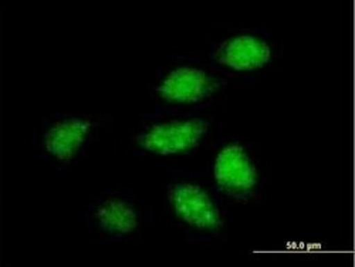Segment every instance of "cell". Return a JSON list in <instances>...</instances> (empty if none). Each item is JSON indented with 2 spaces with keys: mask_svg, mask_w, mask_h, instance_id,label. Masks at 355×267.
I'll return each mask as SVG.
<instances>
[{
  "mask_svg": "<svg viewBox=\"0 0 355 267\" xmlns=\"http://www.w3.org/2000/svg\"><path fill=\"white\" fill-rule=\"evenodd\" d=\"M214 135V121L202 111H154L132 135L135 154L153 158H187Z\"/></svg>",
  "mask_w": 355,
  "mask_h": 267,
  "instance_id": "cell-2",
  "label": "cell"
},
{
  "mask_svg": "<svg viewBox=\"0 0 355 267\" xmlns=\"http://www.w3.org/2000/svg\"><path fill=\"white\" fill-rule=\"evenodd\" d=\"M165 205L175 225L198 239H218L226 232L223 200L209 181L181 173L165 188Z\"/></svg>",
  "mask_w": 355,
  "mask_h": 267,
  "instance_id": "cell-3",
  "label": "cell"
},
{
  "mask_svg": "<svg viewBox=\"0 0 355 267\" xmlns=\"http://www.w3.org/2000/svg\"><path fill=\"white\" fill-rule=\"evenodd\" d=\"M208 181L223 202L248 205L256 202L263 193L264 171L249 144L230 139L214 153Z\"/></svg>",
  "mask_w": 355,
  "mask_h": 267,
  "instance_id": "cell-5",
  "label": "cell"
},
{
  "mask_svg": "<svg viewBox=\"0 0 355 267\" xmlns=\"http://www.w3.org/2000/svg\"><path fill=\"white\" fill-rule=\"evenodd\" d=\"M233 78L208 60L176 55L154 78L151 100L157 111H202L227 92Z\"/></svg>",
  "mask_w": 355,
  "mask_h": 267,
  "instance_id": "cell-1",
  "label": "cell"
},
{
  "mask_svg": "<svg viewBox=\"0 0 355 267\" xmlns=\"http://www.w3.org/2000/svg\"><path fill=\"white\" fill-rule=\"evenodd\" d=\"M84 223L111 242H124L139 236L144 212L135 196L124 191H105L85 207Z\"/></svg>",
  "mask_w": 355,
  "mask_h": 267,
  "instance_id": "cell-7",
  "label": "cell"
},
{
  "mask_svg": "<svg viewBox=\"0 0 355 267\" xmlns=\"http://www.w3.org/2000/svg\"><path fill=\"white\" fill-rule=\"evenodd\" d=\"M107 124L103 115H47L36 130L33 155L54 168H70L100 139Z\"/></svg>",
  "mask_w": 355,
  "mask_h": 267,
  "instance_id": "cell-4",
  "label": "cell"
},
{
  "mask_svg": "<svg viewBox=\"0 0 355 267\" xmlns=\"http://www.w3.org/2000/svg\"><path fill=\"white\" fill-rule=\"evenodd\" d=\"M279 49L275 37L260 28H232L208 47V62L232 76H249L272 70Z\"/></svg>",
  "mask_w": 355,
  "mask_h": 267,
  "instance_id": "cell-6",
  "label": "cell"
}]
</instances>
